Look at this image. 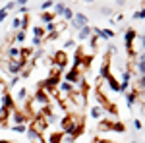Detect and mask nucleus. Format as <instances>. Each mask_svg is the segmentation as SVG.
<instances>
[{
  "label": "nucleus",
  "mask_w": 145,
  "mask_h": 143,
  "mask_svg": "<svg viewBox=\"0 0 145 143\" xmlns=\"http://www.w3.org/2000/svg\"><path fill=\"white\" fill-rule=\"evenodd\" d=\"M41 20L45 23H52L54 22V14H41Z\"/></svg>",
  "instance_id": "obj_14"
},
{
  "label": "nucleus",
  "mask_w": 145,
  "mask_h": 143,
  "mask_svg": "<svg viewBox=\"0 0 145 143\" xmlns=\"http://www.w3.org/2000/svg\"><path fill=\"white\" fill-rule=\"evenodd\" d=\"M20 25H22V20H20V18H16V20L12 22V27H14V29H18Z\"/></svg>",
  "instance_id": "obj_25"
},
{
  "label": "nucleus",
  "mask_w": 145,
  "mask_h": 143,
  "mask_svg": "<svg viewBox=\"0 0 145 143\" xmlns=\"http://www.w3.org/2000/svg\"><path fill=\"white\" fill-rule=\"evenodd\" d=\"M141 46H143V48H145V35H143V37H141Z\"/></svg>",
  "instance_id": "obj_36"
},
{
  "label": "nucleus",
  "mask_w": 145,
  "mask_h": 143,
  "mask_svg": "<svg viewBox=\"0 0 145 143\" xmlns=\"http://www.w3.org/2000/svg\"><path fill=\"white\" fill-rule=\"evenodd\" d=\"M66 81H68V83H72V81H79V83H83V79L79 77L78 70H70V72L66 74Z\"/></svg>",
  "instance_id": "obj_5"
},
{
  "label": "nucleus",
  "mask_w": 145,
  "mask_h": 143,
  "mask_svg": "<svg viewBox=\"0 0 145 143\" xmlns=\"http://www.w3.org/2000/svg\"><path fill=\"white\" fill-rule=\"evenodd\" d=\"M64 8H66V6H64L62 2H60V4H56V12H58V16H60V14L64 12Z\"/></svg>",
  "instance_id": "obj_28"
},
{
  "label": "nucleus",
  "mask_w": 145,
  "mask_h": 143,
  "mask_svg": "<svg viewBox=\"0 0 145 143\" xmlns=\"http://www.w3.org/2000/svg\"><path fill=\"white\" fill-rule=\"evenodd\" d=\"M39 44H41V39H35L33 37V46H39Z\"/></svg>",
  "instance_id": "obj_34"
},
{
  "label": "nucleus",
  "mask_w": 145,
  "mask_h": 143,
  "mask_svg": "<svg viewBox=\"0 0 145 143\" xmlns=\"http://www.w3.org/2000/svg\"><path fill=\"white\" fill-rule=\"evenodd\" d=\"M134 126H135V130H141V122L139 120H134Z\"/></svg>",
  "instance_id": "obj_33"
},
{
  "label": "nucleus",
  "mask_w": 145,
  "mask_h": 143,
  "mask_svg": "<svg viewBox=\"0 0 145 143\" xmlns=\"http://www.w3.org/2000/svg\"><path fill=\"white\" fill-rule=\"evenodd\" d=\"M139 83H141V87L145 89V76H141V79H139Z\"/></svg>",
  "instance_id": "obj_35"
},
{
  "label": "nucleus",
  "mask_w": 145,
  "mask_h": 143,
  "mask_svg": "<svg viewBox=\"0 0 145 143\" xmlns=\"http://www.w3.org/2000/svg\"><path fill=\"white\" fill-rule=\"evenodd\" d=\"M134 18H135V20H145V8H143V10H139V12H135Z\"/></svg>",
  "instance_id": "obj_23"
},
{
  "label": "nucleus",
  "mask_w": 145,
  "mask_h": 143,
  "mask_svg": "<svg viewBox=\"0 0 145 143\" xmlns=\"http://www.w3.org/2000/svg\"><path fill=\"white\" fill-rule=\"evenodd\" d=\"M16 41H18V43H23V41H25V33H23V31H20V33L16 35Z\"/></svg>",
  "instance_id": "obj_24"
},
{
  "label": "nucleus",
  "mask_w": 145,
  "mask_h": 143,
  "mask_svg": "<svg viewBox=\"0 0 145 143\" xmlns=\"http://www.w3.org/2000/svg\"><path fill=\"white\" fill-rule=\"evenodd\" d=\"M54 60H56V64H58V66L62 68V66H64V64L68 62V56H66V52H58V54L54 56Z\"/></svg>",
  "instance_id": "obj_7"
},
{
  "label": "nucleus",
  "mask_w": 145,
  "mask_h": 143,
  "mask_svg": "<svg viewBox=\"0 0 145 143\" xmlns=\"http://www.w3.org/2000/svg\"><path fill=\"white\" fill-rule=\"evenodd\" d=\"M134 39H135V31L134 29H128V33H126V48H132Z\"/></svg>",
  "instance_id": "obj_6"
},
{
  "label": "nucleus",
  "mask_w": 145,
  "mask_h": 143,
  "mask_svg": "<svg viewBox=\"0 0 145 143\" xmlns=\"http://www.w3.org/2000/svg\"><path fill=\"white\" fill-rule=\"evenodd\" d=\"M132 143H137V141H132Z\"/></svg>",
  "instance_id": "obj_37"
},
{
  "label": "nucleus",
  "mask_w": 145,
  "mask_h": 143,
  "mask_svg": "<svg viewBox=\"0 0 145 143\" xmlns=\"http://www.w3.org/2000/svg\"><path fill=\"white\" fill-rule=\"evenodd\" d=\"M72 97H74V101L78 103V106H83V103H85V97H83V93H79V91H74V93H72Z\"/></svg>",
  "instance_id": "obj_9"
},
{
  "label": "nucleus",
  "mask_w": 145,
  "mask_h": 143,
  "mask_svg": "<svg viewBox=\"0 0 145 143\" xmlns=\"http://www.w3.org/2000/svg\"><path fill=\"white\" fill-rule=\"evenodd\" d=\"M33 103H41L43 106H46V104H48V97L45 95V91H43V89H39V91L35 93V99H33Z\"/></svg>",
  "instance_id": "obj_4"
},
{
  "label": "nucleus",
  "mask_w": 145,
  "mask_h": 143,
  "mask_svg": "<svg viewBox=\"0 0 145 143\" xmlns=\"http://www.w3.org/2000/svg\"><path fill=\"white\" fill-rule=\"evenodd\" d=\"M52 6H54L52 2H43V4H41V8H43V10H48V8H52Z\"/></svg>",
  "instance_id": "obj_27"
},
{
  "label": "nucleus",
  "mask_w": 145,
  "mask_h": 143,
  "mask_svg": "<svg viewBox=\"0 0 145 143\" xmlns=\"http://www.w3.org/2000/svg\"><path fill=\"white\" fill-rule=\"evenodd\" d=\"M20 54H22V50H20V48H16V46H14V48H10V60H16Z\"/></svg>",
  "instance_id": "obj_17"
},
{
  "label": "nucleus",
  "mask_w": 145,
  "mask_h": 143,
  "mask_svg": "<svg viewBox=\"0 0 145 143\" xmlns=\"http://www.w3.org/2000/svg\"><path fill=\"white\" fill-rule=\"evenodd\" d=\"M126 103H128V106H132V104L135 103V91H132V93L126 97Z\"/></svg>",
  "instance_id": "obj_19"
},
{
  "label": "nucleus",
  "mask_w": 145,
  "mask_h": 143,
  "mask_svg": "<svg viewBox=\"0 0 145 143\" xmlns=\"http://www.w3.org/2000/svg\"><path fill=\"white\" fill-rule=\"evenodd\" d=\"M50 141H52V143H60V135H56V133H54V135L50 137Z\"/></svg>",
  "instance_id": "obj_31"
},
{
  "label": "nucleus",
  "mask_w": 145,
  "mask_h": 143,
  "mask_svg": "<svg viewBox=\"0 0 145 143\" xmlns=\"http://www.w3.org/2000/svg\"><path fill=\"white\" fill-rule=\"evenodd\" d=\"M137 66H139V76H145V52L139 56V64Z\"/></svg>",
  "instance_id": "obj_13"
},
{
  "label": "nucleus",
  "mask_w": 145,
  "mask_h": 143,
  "mask_svg": "<svg viewBox=\"0 0 145 143\" xmlns=\"http://www.w3.org/2000/svg\"><path fill=\"white\" fill-rule=\"evenodd\" d=\"M23 66H25V60H23V58H20V60H18V58H16V60H10V62H8V72H10V74H20V70H22Z\"/></svg>",
  "instance_id": "obj_1"
},
{
  "label": "nucleus",
  "mask_w": 145,
  "mask_h": 143,
  "mask_svg": "<svg viewBox=\"0 0 145 143\" xmlns=\"http://www.w3.org/2000/svg\"><path fill=\"white\" fill-rule=\"evenodd\" d=\"M91 33H93V29H91L89 25H85V27H81V29H79V39L83 41V39H87Z\"/></svg>",
  "instance_id": "obj_10"
},
{
  "label": "nucleus",
  "mask_w": 145,
  "mask_h": 143,
  "mask_svg": "<svg viewBox=\"0 0 145 143\" xmlns=\"http://www.w3.org/2000/svg\"><path fill=\"white\" fill-rule=\"evenodd\" d=\"M2 114H4V118H6V110H14V101H12L10 93H4L2 95Z\"/></svg>",
  "instance_id": "obj_2"
},
{
  "label": "nucleus",
  "mask_w": 145,
  "mask_h": 143,
  "mask_svg": "<svg viewBox=\"0 0 145 143\" xmlns=\"http://www.w3.org/2000/svg\"><path fill=\"white\" fill-rule=\"evenodd\" d=\"M60 91H62V93H66V95H72V93H74V87H72V83L62 81V83H60Z\"/></svg>",
  "instance_id": "obj_8"
},
{
  "label": "nucleus",
  "mask_w": 145,
  "mask_h": 143,
  "mask_svg": "<svg viewBox=\"0 0 145 143\" xmlns=\"http://www.w3.org/2000/svg\"><path fill=\"white\" fill-rule=\"evenodd\" d=\"M99 143H101V141H99Z\"/></svg>",
  "instance_id": "obj_38"
},
{
  "label": "nucleus",
  "mask_w": 145,
  "mask_h": 143,
  "mask_svg": "<svg viewBox=\"0 0 145 143\" xmlns=\"http://www.w3.org/2000/svg\"><path fill=\"white\" fill-rule=\"evenodd\" d=\"M101 114H103V108H101L99 104H97V106H93V108H91V116H93V118H99Z\"/></svg>",
  "instance_id": "obj_16"
},
{
  "label": "nucleus",
  "mask_w": 145,
  "mask_h": 143,
  "mask_svg": "<svg viewBox=\"0 0 145 143\" xmlns=\"http://www.w3.org/2000/svg\"><path fill=\"white\" fill-rule=\"evenodd\" d=\"M16 6H18V4H16V2H8V4H6V8H4V10L8 12V10H12V8H16Z\"/></svg>",
  "instance_id": "obj_29"
},
{
  "label": "nucleus",
  "mask_w": 145,
  "mask_h": 143,
  "mask_svg": "<svg viewBox=\"0 0 145 143\" xmlns=\"http://www.w3.org/2000/svg\"><path fill=\"white\" fill-rule=\"evenodd\" d=\"M12 116H14V122H18V124L25 122V116H23L22 112H18V110H12Z\"/></svg>",
  "instance_id": "obj_11"
},
{
  "label": "nucleus",
  "mask_w": 145,
  "mask_h": 143,
  "mask_svg": "<svg viewBox=\"0 0 145 143\" xmlns=\"http://www.w3.org/2000/svg\"><path fill=\"white\" fill-rule=\"evenodd\" d=\"M43 35H45V29H43V27H33V37L35 39H41Z\"/></svg>",
  "instance_id": "obj_15"
},
{
  "label": "nucleus",
  "mask_w": 145,
  "mask_h": 143,
  "mask_svg": "<svg viewBox=\"0 0 145 143\" xmlns=\"http://www.w3.org/2000/svg\"><path fill=\"white\" fill-rule=\"evenodd\" d=\"M12 130L18 132V133H22V132H25V126H23V124H16V126H12Z\"/></svg>",
  "instance_id": "obj_21"
},
{
  "label": "nucleus",
  "mask_w": 145,
  "mask_h": 143,
  "mask_svg": "<svg viewBox=\"0 0 145 143\" xmlns=\"http://www.w3.org/2000/svg\"><path fill=\"white\" fill-rule=\"evenodd\" d=\"M25 97H27V89H20V91H18V99L23 101Z\"/></svg>",
  "instance_id": "obj_22"
},
{
  "label": "nucleus",
  "mask_w": 145,
  "mask_h": 143,
  "mask_svg": "<svg viewBox=\"0 0 145 143\" xmlns=\"http://www.w3.org/2000/svg\"><path fill=\"white\" fill-rule=\"evenodd\" d=\"M31 141H33V143H45V141H43V139H41V135H37V137H33Z\"/></svg>",
  "instance_id": "obj_32"
},
{
  "label": "nucleus",
  "mask_w": 145,
  "mask_h": 143,
  "mask_svg": "<svg viewBox=\"0 0 145 143\" xmlns=\"http://www.w3.org/2000/svg\"><path fill=\"white\" fill-rule=\"evenodd\" d=\"M101 12H103V16H110V14H112V10H110V8H103Z\"/></svg>",
  "instance_id": "obj_30"
},
{
  "label": "nucleus",
  "mask_w": 145,
  "mask_h": 143,
  "mask_svg": "<svg viewBox=\"0 0 145 143\" xmlns=\"http://www.w3.org/2000/svg\"><path fill=\"white\" fill-rule=\"evenodd\" d=\"M130 79H132V74H130V72H124L122 74V85H128Z\"/></svg>",
  "instance_id": "obj_18"
},
{
  "label": "nucleus",
  "mask_w": 145,
  "mask_h": 143,
  "mask_svg": "<svg viewBox=\"0 0 145 143\" xmlns=\"http://www.w3.org/2000/svg\"><path fill=\"white\" fill-rule=\"evenodd\" d=\"M74 25L78 27V29H81V27H85L87 25V16H83V14H74Z\"/></svg>",
  "instance_id": "obj_3"
},
{
  "label": "nucleus",
  "mask_w": 145,
  "mask_h": 143,
  "mask_svg": "<svg viewBox=\"0 0 145 143\" xmlns=\"http://www.w3.org/2000/svg\"><path fill=\"white\" fill-rule=\"evenodd\" d=\"M6 18H8V12L4 10V8H2V10H0V22H4Z\"/></svg>",
  "instance_id": "obj_26"
},
{
  "label": "nucleus",
  "mask_w": 145,
  "mask_h": 143,
  "mask_svg": "<svg viewBox=\"0 0 145 143\" xmlns=\"http://www.w3.org/2000/svg\"><path fill=\"white\" fill-rule=\"evenodd\" d=\"M60 18H64V20H70V22H72V20H74V12L66 6V8H64V12L60 14Z\"/></svg>",
  "instance_id": "obj_12"
},
{
  "label": "nucleus",
  "mask_w": 145,
  "mask_h": 143,
  "mask_svg": "<svg viewBox=\"0 0 145 143\" xmlns=\"http://www.w3.org/2000/svg\"><path fill=\"white\" fill-rule=\"evenodd\" d=\"M112 130H114V132H124V124H120V122H112Z\"/></svg>",
  "instance_id": "obj_20"
}]
</instances>
